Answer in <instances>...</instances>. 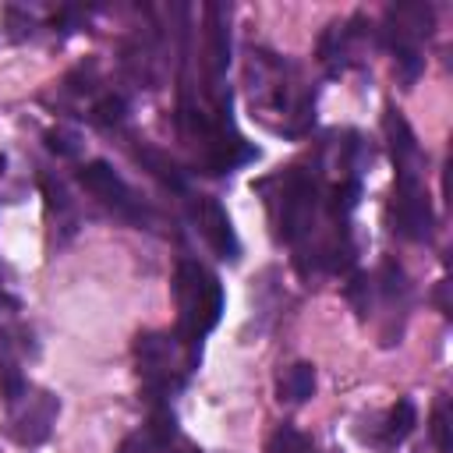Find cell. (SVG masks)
Here are the masks:
<instances>
[{"mask_svg":"<svg viewBox=\"0 0 453 453\" xmlns=\"http://www.w3.org/2000/svg\"><path fill=\"white\" fill-rule=\"evenodd\" d=\"M177 301H180V336L184 343H198L223 311V287L212 273H205L195 262H184L177 269Z\"/></svg>","mask_w":453,"mask_h":453,"instance_id":"obj_1","label":"cell"},{"mask_svg":"<svg viewBox=\"0 0 453 453\" xmlns=\"http://www.w3.org/2000/svg\"><path fill=\"white\" fill-rule=\"evenodd\" d=\"M11 407H14L11 432H14V439L21 446H35V442H42L50 435L53 418H57V396H50L42 389H35V393L25 389Z\"/></svg>","mask_w":453,"mask_h":453,"instance_id":"obj_2","label":"cell"},{"mask_svg":"<svg viewBox=\"0 0 453 453\" xmlns=\"http://www.w3.org/2000/svg\"><path fill=\"white\" fill-rule=\"evenodd\" d=\"M78 180L96 195V198H103L106 205H117V209H131V191H127V184L113 173V166L110 163H103V159H92V163H85L81 170H78Z\"/></svg>","mask_w":453,"mask_h":453,"instance_id":"obj_3","label":"cell"},{"mask_svg":"<svg viewBox=\"0 0 453 453\" xmlns=\"http://www.w3.org/2000/svg\"><path fill=\"white\" fill-rule=\"evenodd\" d=\"M202 234H205V241H209V248L219 255V258H237L241 255V244H237V234H234V226H230V216H226V209L216 202V198H205L202 202Z\"/></svg>","mask_w":453,"mask_h":453,"instance_id":"obj_4","label":"cell"},{"mask_svg":"<svg viewBox=\"0 0 453 453\" xmlns=\"http://www.w3.org/2000/svg\"><path fill=\"white\" fill-rule=\"evenodd\" d=\"M311 389H315V368H311L308 361L290 365V368L283 372V379H280V393H283L287 400H294V403L308 400V396H311Z\"/></svg>","mask_w":453,"mask_h":453,"instance_id":"obj_5","label":"cell"},{"mask_svg":"<svg viewBox=\"0 0 453 453\" xmlns=\"http://www.w3.org/2000/svg\"><path fill=\"white\" fill-rule=\"evenodd\" d=\"M414 418H418V411H414V403L411 400H400L393 411H389V425H386V439H403L411 428H414Z\"/></svg>","mask_w":453,"mask_h":453,"instance_id":"obj_6","label":"cell"},{"mask_svg":"<svg viewBox=\"0 0 453 453\" xmlns=\"http://www.w3.org/2000/svg\"><path fill=\"white\" fill-rule=\"evenodd\" d=\"M269 453H311V446H308V439H304L297 428L283 425V428H276V435L269 439Z\"/></svg>","mask_w":453,"mask_h":453,"instance_id":"obj_7","label":"cell"},{"mask_svg":"<svg viewBox=\"0 0 453 453\" xmlns=\"http://www.w3.org/2000/svg\"><path fill=\"white\" fill-rule=\"evenodd\" d=\"M96 120H99V124H117V120H124V99H120V96H106V99L96 106Z\"/></svg>","mask_w":453,"mask_h":453,"instance_id":"obj_8","label":"cell"},{"mask_svg":"<svg viewBox=\"0 0 453 453\" xmlns=\"http://www.w3.org/2000/svg\"><path fill=\"white\" fill-rule=\"evenodd\" d=\"M145 159H149V163H156V173H159L166 184H173V188H184V177H180V170H177L173 163H166L159 152H145Z\"/></svg>","mask_w":453,"mask_h":453,"instance_id":"obj_9","label":"cell"},{"mask_svg":"<svg viewBox=\"0 0 453 453\" xmlns=\"http://www.w3.org/2000/svg\"><path fill=\"white\" fill-rule=\"evenodd\" d=\"M432 435H435V446H439L442 453H449V425H446V403H439V407H435V414H432Z\"/></svg>","mask_w":453,"mask_h":453,"instance_id":"obj_10","label":"cell"},{"mask_svg":"<svg viewBox=\"0 0 453 453\" xmlns=\"http://www.w3.org/2000/svg\"><path fill=\"white\" fill-rule=\"evenodd\" d=\"M46 145H50V152H57V156H74V152H78V145H74V138H71L67 131H50V134H46Z\"/></svg>","mask_w":453,"mask_h":453,"instance_id":"obj_11","label":"cell"},{"mask_svg":"<svg viewBox=\"0 0 453 453\" xmlns=\"http://www.w3.org/2000/svg\"><path fill=\"white\" fill-rule=\"evenodd\" d=\"M156 449V439L145 432H138V435H131V439H124V446H120V453H152Z\"/></svg>","mask_w":453,"mask_h":453,"instance_id":"obj_12","label":"cell"},{"mask_svg":"<svg viewBox=\"0 0 453 453\" xmlns=\"http://www.w3.org/2000/svg\"><path fill=\"white\" fill-rule=\"evenodd\" d=\"M4 166H7V159H4V152H0V173H4Z\"/></svg>","mask_w":453,"mask_h":453,"instance_id":"obj_13","label":"cell"},{"mask_svg":"<svg viewBox=\"0 0 453 453\" xmlns=\"http://www.w3.org/2000/svg\"><path fill=\"white\" fill-rule=\"evenodd\" d=\"M188 453H195V449H188Z\"/></svg>","mask_w":453,"mask_h":453,"instance_id":"obj_14","label":"cell"}]
</instances>
